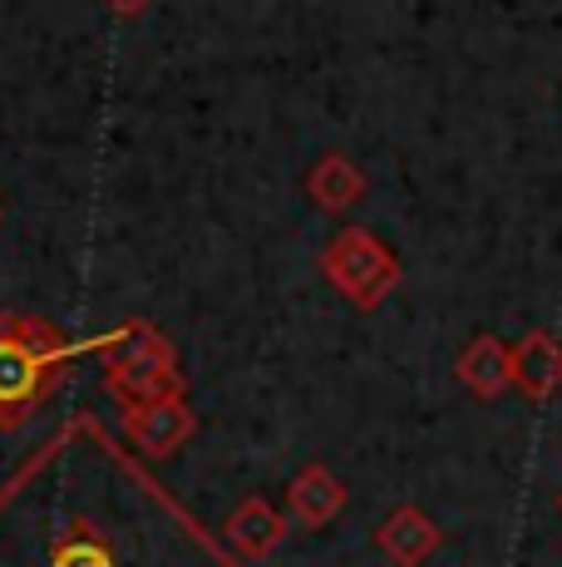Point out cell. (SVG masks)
Returning a JSON list of instances; mask_svg holds the SVG:
<instances>
[{
    "label": "cell",
    "instance_id": "8fae6325",
    "mask_svg": "<svg viewBox=\"0 0 562 567\" xmlns=\"http://www.w3.org/2000/svg\"><path fill=\"white\" fill-rule=\"evenodd\" d=\"M306 193L321 213H345L365 198V173L345 154H321L306 173Z\"/></svg>",
    "mask_w": 562,
    "mask_h": 567
},
{
    "label": "cell",
    "instance_id": "52a82bcc",
    "mask_svg": "<svg viewBox=\"0 0 562 567\" xmlns=\"http://www.w3.org/2000/svg\"><path fill=\"white\" fill-rule=\"evenodd\" d=\"M375 548H381V558L395 563V567H425L439 548H445V528H439L425 508L399 504L395 514L375 528Z\"/></svg>",
    "mask_w": 562,
    "mask_h": 567
},
{
    "label": "cell",
    "instance_id": "277c9868",
    "mask_svg": "<svg viewBox=\"0 0 562 567\" xmlns=\"http://www.w3.org/2000/svg\"><path fill=\"white\" fill-rule=\"evenodd\" d=\"M104 390L118 400V410H128L164 395H188V380H183L178 351H173L168 336L148 321H134L128 341L104 355Z\"/></svg>",
    "mask_w": 562,
    "mask_h": 567
},
{
    "label": "cell",
    "instance_id": "30bf717a",
    "mask_svg": "<svg viewBox=\"0 0 562 567\" xmlns=\"http://www.w3.org/2000/svg\"><path fill=\"white\" fill-rule=\"evenodd\" d=\"M287 508L301 528H326L345 514V484L336 478L331 464H306L296 478L287 484Z\"/></svg>",
    "mask_w": 562,
    "mask_h": 567
},
{
    "label": "cell",
    "instance_id": "7c38bea8",
    "mask_svg": "<svg viewBox=\"0 0 562 567\" xmlns=\"http://www.w3.org/2000/svg\"><path fill=\"white\" fill-rule=\"evenodd\" d=\"M104 6H110L114 16H124V20H128V16H144V10L154 6V0H104Z\"/></svg>",
    "mask_w": 562,
    "mask_h": 567
},
{
    "label": "cell",
    "instance_id": "6da1fadb",
    "mask_svg": "<svg viewBox=\"0 0 562 567\" xmlns=\"http://www.w3.org/2000/svg\"><path fill=\"white\" fill-rule=\"evenodd\" d=\"M0 567H242L94 414L0 484Z\"/></svg>",
    "mask_w": 562,
    "mask_h": 567
},
{
    "label": "cell",
    "instance_id": "3957f363",
    "mask_svg": "<svg viewBox=\"0 0 562 567\" xmlns=\"http://www.w3.org/2000/svg\"><path fill=\"white\" fill-rule=\"evenodd\" d=\"M321 277L351 301L355 311H381L391 291L405 281L395 247L371 227H341L326 247H321Z\"/></svg>",
    "mask_w": 562,
    "mask_h": 567
},
{
    "label": "cell",
    "instance_id": "7a4b0ae2",
    "mask_svg": "<svg viewBox=\"0 0 562 567\" xmlns=\"http://www.w3.org/2000/svg\"><path fill=\"white\" fill-rule=\"evenodd\" d=\"M128 326L104 336H64L55 321L30 311H0V430H20L55 395L60 370L80 355H110L128 341Z\"/></svg>",
    "mask_w": 562,
    "mask_h": 567
},
{
    "label": "cell",
    "instance_id": "4fadbf2b",
    "mask_svg": "<svg viewBox=\"0 0 562 567\" xmlns=\"http://www.w3.org/2000/svg\"><path fill=\"white\" fill-rule=\"evenodd\" d=\"M558 514H562V494H558Z\"/></svg>",
    "mask_w": 562,
    "mask_h": 567
},
{
    "label": "cell",
    "instance_id": "9c48e42d",
    "mask_svg": "<svg viewBox=\"0 0 562 567\" xmlns=\"http://www.w3.org/2000/svg\"><path fill=\"white\" fill-rule=\"evenodd\" d=\"M454 375L473 400H499L503 390H513V346L493 331L473 336L454 361Z\"/></svg>",
    "mask_w": 562,
    "mask_h": 567
},
{
    "label": "cell",
    "instance_id": "8992f818",
    "mask_svg": "<svg viewBox=\"0 0 562 567\" xmlns=\"http://www.w3.org/2000/svg\"><path fill=\"white\" fill-rule=\"evenodd\" d=\"M287 533H291V523L281 518V508L272 504V498H267V494H247L242 504L227 514V523H222V548L247 567V563L272 558L281 543H287Z\"/></svg>",
    "mask_w": 562,
    "mask_h": 567
},
{
    "label": "cell",
    "instance_id": "ba28073f",
    "mask_svg": "<svg viewBox=\"0 0 562 567\" xmlns=\"http://www.w3.org/2000/svg\"><path fill=\"white\" fill-rule=\"evenodd\" d=\"M513 390L523 400H533V405H543V400H553L562 390V341L553 331L533 326V331L518 336V346H513Z\"/></svg>",
    "mask_w": 562,
    "mask_h": 567
},
{
    "label": "cell",
    "instance_id": "5b68a950",
    "mask_svg": "<svg viewBox=\"0 0 562 567\" xmlns=\"http://www.w3.org/2000/svg\"><path fill=\"white\" fill-rule=\"evenodd\" d=\"M192 430H198V420H192L188 395H164V400L124 410V440L134 444L144 460H173V454L192 440Z\"/></svg>",
    "mask_w": 562,
    "mask_h": 567
}]
</instances>
